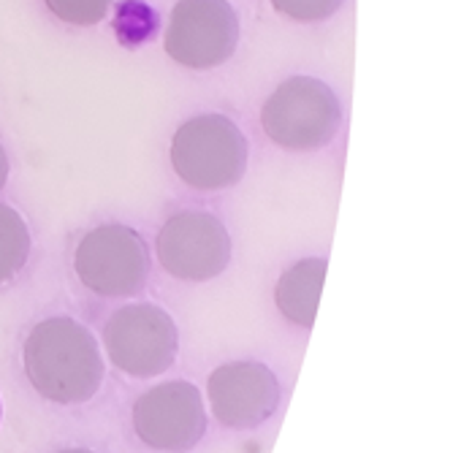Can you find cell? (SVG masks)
I'll use <instances>...</instances> for the list:
<instances>
[{
    "label": "cell",
    "mask_w": 453,
    "mask_h": 453,
    "mask_svg": "<svg viewBox=\"0 0 453 453\" xmlns=\"http://www.w3.org/2000/svg\"><path fill=\"white\" fill-rule=\"evenodd\" d=\"M30 386L50 402H90L104 383V358L88 326L68 315H55L30 328L22 348Z\"/></svg>",
    "instance_id": "6da1fadb"
},
{
    "label": "cell",
    "mask_w": 453,
    "mask_h": 453,
    "mask_svg": "<svg viewBox=\"0 0 453 453\" xmlns=\"http://www.w3.org/2000/svg\"><path fill=\"white\" fill-rule=\"evenodd\" d=\"M244 134L226 114H198L177 128L172 139V166L196 190H226L247 172Z\"/></svg>",
    "instance_id": "7a4b0ae2"
},
{
    "label": "cell",
    "mask_w": 453,
    "mask_h": 453,
    "mask_svg": "<svg viewBox=\"0 0 453 453\" xmlns=\"http://www.w3.org/2000/svg\"><path fill=\"white\" fill-rule=\"evenodd\" d=\"M342 106L337 93L320 79L291 76L266 98L261 109L264 134L282 150L312 152L340 131Z\"/></svg>",
    "instance_id": "3957f363"
},
{
    "label": "cell",
    "mask_w": 453,
    "mask_h": 453,
    "mask_svg": "<svg viewBox=\"0 0 453 453\" xmlns=\"http://www.w3.org/2000/svg\"><path fill=\"white\" fill-rule=\"evenodd\" d=\"M150 266V250L142 234L119 223H104L88 231L73 253V269L81 285L106 299L142 294Z\"/></svg>",
    "instance_id": "277c9868"
},
{
    "label": "cell",
    "mask_w": 453,
    "mask_h": 453,
    "mask_svg": "<svg viewBox=\"0 0 453 453\" xmlns=\"http://www.w3.org/2000/svg\"><path fill=\"white\" fill-rule=\"evenodd\" d=\"M104 345L109 361L128 378H157L174 364L180 334L174 318L152 304L136 302L109 315L104 326Z\"/></svg>",
    "instance_id": "5b68a950"
},
{
    "label": "cell",
    "mask_w": 453,
    "mask_h": 453,
    "mask_svg": "<svg viewBox=\"0 0 453 453\" xmlns=\"http://www.w3.org/2000/svg\"><path fill=\"white\" fill-rule=\"evenodd\" d=\"M239 17L228 0H177L163 50L182 68H218L236 52Z\"/></svg>",
    "instance_id": "8992f818"
},
{
    "label": "cell",
    "mask_w": 453,
    "mask_h": 453,
    "mask_svg": "<svg viewBox=\"0 0 453 453\" xmlns=\"http://www.w3.org/2000/svg\"><path fill=\"white\" fill-rule=\"evenodd\" d=\"M157 261L182 282H207L231 264V236L212 212L185 210L172 215L155 239Z\"/></svg>",
    "instance_id": "52a82bcc"
},
{
    "label": "cell",
    "mask_w": 453,
    "mask_h": 453,
    "mask_svg": "<svg viewBox=\"0 0 453 453\" xmlns=\"http://www.w3.org/2000/svg\"><path fill=\"white\" fill-rule=\"evenodd\" d=\"M134 429L155 450H193L207 434L201 391L188 380H169L150 388L134 404Z\"/></svg>",
    "instance_id": "ba28073f"
},
{
    "label": "cell",
    "mask_w": 453,
    "mask_h": 453,
    "mask_svg": "<svg viewBox=\"0 0 453 453\" xmlns=\"http://www.w3.org/2000/svg\"><path fill=\"white\" fill-rule=\"evenodd\" d=\"M207 396L223 426L256 429L280 407V383L261 361H228L210 375Z\"/></svg>",
    "instance_id": "9c48e42d"
},
{
    "label": "cell",
    "mask_w": 453,
    "mask_h": 453,
    "mask_svg": "<svg viewBox=\"0 0 453 453\" xmlns=\"http://www.w3.org/2000/svg\"><path fill=\"white\" fill-rule=\"evenodd\" d=\"M326 269L328 266L323 258H304V261L294 264L288 272H282V277L277 280L274 302H277L280 312L291 323H296L302 328L315 326Z\"/></svg>",
    "instance_id": "30bf717a"
},
{
    "label": "cell",
    "mask_w": 453,
    "mask_h": 453,
    "mask_svg": "<svg viewBox=\"0 0 453 453\" xmlns=\"http://www.w3.org/2000/svg\"><path fill=\"white\" fill-rule=\"evenodd\" d=\"M33 250V239L25 218L9 207V203H0V285L14 280Z\"/></svg>",
    "instance_id": "8fae6325"
},
{
    "label": "cell",
    "mask_w": 453,
    "mask_h": 453,
    "mask_svg": "<svg viewBox=\"0 0 453 453\" xmlns=\"http://www.w3.org/2000/svg\"><path fill=\"white\" fill-rule=\"evenodd\" d=\"M44 4L65 25L93 27L106 17L111 0H44Z\"/></svg>",
    "instance_id": "7c38bea8"
},
{
    "label": "cell",
    "mask_w": 453,
    "mask_h": 453,
    "mask_svg": "<svg viewBox=\"0 0 453 453\" xmlns=\"http://www.w3.org/2000/svg\"><path fill=\"white\" fill-rule=\"evenodd\" d=\"M277 14L294 22H323L334 17L345 0H269Z\"/></svg>",
    "instance_id": "4fadbf2b"
},
{
    "label": "cell",
    "mask_w": 453,
    "mask_h": 453,
    "mask_svg": "<svg viewBox=\"0 0 453 453\" xmlns=\"http://www.w3.org/2000/svg\"><path fill=\"white\" fill-rule=\"evenodd\" d=\"M9 172H12V166H9V155H6L4 144H0V190H4V185H6V180H9Z\"/></svg>",
    "instance_id": "5bb4252c"
},
{
    "label": "cell",
    "mask_w": 453,
    "mask_h": 453,
    "mask_svg": "<svg viewBox=\"0 0 453 453\" xmlns=\"http://www.w3.org/2000/svg\"><path fill=\"white\" fill-rule=\"evenodd\" d=\"M58 453H96V450H88V448H65V450H58Z\"/></svg>",
    "instance_id": "9a60e30c"
}]
</instances>
